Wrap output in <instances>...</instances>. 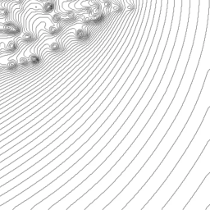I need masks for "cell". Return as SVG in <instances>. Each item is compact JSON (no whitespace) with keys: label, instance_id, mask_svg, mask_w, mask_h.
Instances as JSON below:
<instances>
[{"label":"cell","instance_id":"cell-4","mask_svg":"<svg viewBox=\"0 0 210 210\" xmlns=\"http://www.w3.org/2000/svg\"><path fill=\"white\" fill-rule=\"evenodd\" d=\"M22 39L25 40L26 42H30V41H32L34 39V37L32 36V35L30 34V33H26L24 34V35L22 36Z\"/></svg>","mask_w":210,"mask_h":210},{"label":"cell","instance_id":"cell-7","mask_svg":"<svg viewBox=\"0 0 210 210\" xmlns=\"http://www.w3.org/2000/svg\"><path fill=\"white\" fill-rule=\"evenodd\" d=\"M20 64H21V65H23V66L27 65V64H28V60H27V59H26V58H21V59L20 60Z\"/></svg>","mask_w":210,"mask_h":210},{"label":"cell","instance_id":"cell-3","mask_svg":"<svg viewBox=\"0 0 210 210\" xmlns=\"http://www.w3.org/2000/svg\"><path fill=\"white\" fill-rule=\"evenodd\" d=\"M39 61H40V59H39V57L37 55H31L30 57V62L34 65L38 64L39 62Z\"/></svg>","mask_w":210,"mask_h":210},{"label":"cell","instance_id":"cell-2","mask_svg":"<svg viewBox=\"0 0 210 210\" xmlns=\"http://www.w3.org/2000/svg\"><path fill=\"white\" fill-rule=\"evenodd\" d=\"M17 48V45H16V44L14 42V41H10L9 43H8L7 44V49L9 50V51H15L16 49Z\"/></svg>","mask_w":210,"mask_h":210},{"label":"cell","instance_id":"cell-6","mask_svg":"<svg viewBox=\"0 0 210 210\" xmlns=\"http://www.w3.org/2000/svg\"><path fill=\"white\" fill-rule=\"evenodd\" d=\"M53 9V4L51 3H48L45 5V7H44V11L45 12H51Z\"/></svg>","mask_w":210,"mask_h":210},{"label":"cell","instance_id":"cell-5","mask_svg":"<svg viewBox=\"0 0 210 210\" xmlns=\"http://www.w3.org/2000/svg\"><path fill=\"white\" fill-rule=\"evenodd\" d=\"M17 68V63L16 61H10L9 62L7 63V68L10 69V70H14Z\"/></svg>","mask_w":210,"mask_h":210},{"label":"cell","instance_id":"cell-1","mask_svg":"<svg viewBox=\"0 0 210 210\" xmlns=\"http://www.w3.org/2000/svg\"><path fill=\"white\" fill-rule=\"evenodd\" d=\"M3 30L7 34H18L20 32V28L13 23H7L3 25Z\"/></svg>","mask_w":210,"mask_h":210}]
</instances>
